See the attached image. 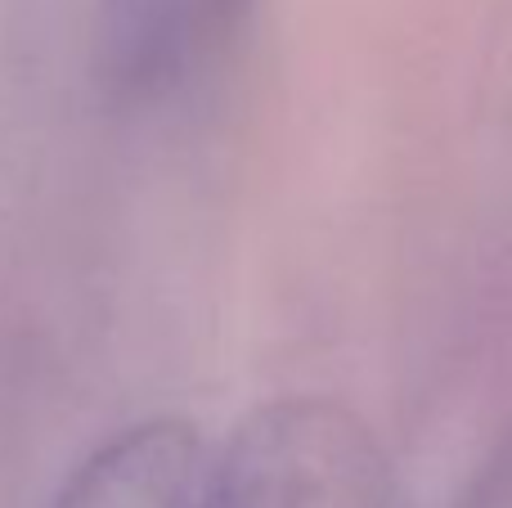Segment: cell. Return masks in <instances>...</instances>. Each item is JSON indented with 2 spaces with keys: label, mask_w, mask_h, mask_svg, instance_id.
Masks as SVG:
<instances>
[{
  "label": "cell",
  "mask_w": 512,
  "mask_h": 508,
  "mask_svg": "<svg viewBox=\"0 0 512 508\" xmlns=\"http://www.w3.org/2000/svg\"><path fill=\"white\" fill-rule=\"evenodd\" d=\"M459 508H512V432L504 437V446L481 464V473L472 477Z\"/></svg>",
  "instance_id": "3957f363"
},
{
  "label": "cell",
  "mask_w": 512,
  "mask_h": 508,
  "mask_svg": "<svg viewBox=\"0 0 512 508\" xmlns=\"http://www.w3.org/2000/svg\"><path fill=\"white\" fill-rule=\"evenodd\" d=\"M221 508H409L382 446L328 401L261 410L221 450Z\"/></svg>",
  "instance_id": "6da1fadb"
},
{
  "label": "cell",
  "mask_w": 512,
  "mask_h": 508,
  "mask_svg": "<svg viewBox=\"0 0 512 508\" xmlns=\"http://www.w3.org/2000/svg\"><path fill=\"white\" fill-rule=\"evenodd\" d=\"M54 508H221V450L185 419H153L95 450Z\"/></svg>",
  "instance_id": "7a4b0ae2"
}]
</instances>
